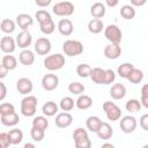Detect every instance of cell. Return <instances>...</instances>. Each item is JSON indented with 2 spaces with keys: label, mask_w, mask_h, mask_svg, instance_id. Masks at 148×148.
<instances>
[{
  "label": "cell",
  "mask_w": 148,
  "mask_h": 148,
  "mask_svg": "<svg viewBox=\"0 0 148 148\" xmlns=\"http://www.w3.org/2000/svg\"><path fill=\"white\" fill-rule=\"evenodd\" d=\"M110 96L113 98V99H123L125 96H126V88L123 83H114L111 88H110V91H109Z\"/></svg>",
  "instance_id": "d6986e66"
},
{
  "label": "cell",
  "mask_w": 148,
  "mask_h": 148,
  "mask_svg": "<svg viewBox=\"0 0 148 148\" xmlns=\"http://www.w3.org/2000/svg\"><path fill=\"white\" fill-rule=\"evenodd\" d=\"M24 148H35V145L34 143H25Z\"/></svg>",
  "instance_id": "f5cc1de1"
},
{
  "label": "cell",
  "mask_w": 148,
  "mask_h": 148,
  "mask_svg": "<svg viewBox=\"0 0 148 148\" xmlns=\"http://www.w3.org/2000/svg\"><path fill=\"white\" fill-rule=\"evenodd\" d=\"M73 139H74V145L76 148H90L91 147V141L89 139L87 130L82 127H77L73 132Z\"/></svg>",
  "instance_id": "3957f363"
},
{
  "label": "cell",
  "mask_w": 148,
  "mask_h": 148,
  "mask_svg": "<svg viewBox=\"0 0 148 148\" xmlns=\"http://www.w3.org/2000/svg\"><path fill=\"white\" fill-rule=\"evenodd\" d=\"M89 77L91 79V81H92L94 83H97V84H104L105 69H103V68H101V67L91 68Z\"/></svg>",
  "instance_id": "44dd1931"
},
{
  "label": "cell",
  "mask_w": 148,
  "mask_h": 148,
  "mask_svg": "<svg viewBox=\"0 0 148 148\" xmlns=\"http://www.w3.org/2000/svg\"><path fill=\"white\" fill-rule=\"evenodd\" d=\"M52 49L51 40L46 37H39L35 42V52L38 56H47Z\"/></svg>",
  "instance_id": "9c48e42d"
},
{
  "label": "cell",
  "mask_w": 148,
  "mask_h": 148,
  "mask_svg": "<svg viewBox=\"0 0 148 148\" xmlns=\"http://www.w3.org/2000/svg\"><path fill=\"white\" fill-rule=\"evenodd\" d=\"M18 61L24 66H31L35 61V53L29 49H23L18 54Z\"/></svg>",
  "instance_id": "ac0fdd59"
},
{
  "label": "cell",
  "mask_w": 148,
  "mask_h": 148,
  "mask_svg": "<svg viewBox=\"0 0 148 148\" xmlns=\"http://www.w3.org/2000/svg\"><path fill=\"white\" fill-rule=\"evenodd\" d=\"M96 134L101 140H109L113 135V128L111 127L110 124H108L105 121H102V124H101L99 128L97 130Z\"/></svg>",
  "instance_id": "e0dca14e"
},
{
  "label": "cell",
  "mask_w": 148,
  "mask_h": 148,
  "mask_svg": "<svg viewBox=\"0 0 148 148\" xmlns=\"http://www.w3.org/2000/svg\"><path fill=\"white\" fill-rule=\"evenodd\" d=\"M51 2H52V0H35V3H36L38 7H42V8L47 7Z\"/></svg>",
  "instance_id": "c3c4849f"
},
{
  "label": "cell",
  "mask_w": 148,
  "mask_h": 148,
  "mask_svg": "<svg viewBox=\"0 0 148 148\" xmlns=\"http://www.w3.org/2000/svg\"><path fill=\"white\" fill-rule=\"evenodd\" d=\"M104 36L110 43H118L120 44L123 39V32L120 28L116 24H109L106 28H104Z\"/></svg>",
  "instance_id": "52a82bcc"
},
{
  "label": "cell",
  "mask_w": 148,
  "mask_h": 148,
  "mask_svg": "<svg viewBox=\"0 0 148 148\" xmlns=\"http://www.w3.org/2000/svg\"><path fill=\"white\" fill-rule=\"evenodd\" d=\"M57 28H58V31L60 32V35H62V36H71L74 30L73 22L69 18H61L58 22Z\"/></svg>",
  "instance_id": "2e32d148"
},
{
  "label": "cell",
  "mask_w": 148,
  "mask_h": 148,
  "mask_svg": "<svg viewBox=\"0 0 148 148\" xmlns=\"http://www.w3.org/2000/svg\"><path fill=\"white\" fill-rule=\"evenodd\" d=\"M133 68H134V66H133L131 62H123L121 65L118 66V68H117V74H118L120 77L126 79Z\"/></svg>",
  "instance_id": "d6a6232c"
},
{
  "label": "cell",
  "mask_w": 148,
  "mask_h": 148,
  "mask_svg": "<svg viewBox=\"0 0 148 148\" xmlns=\"http://www.w3.org/2000/svg\"><path fill=\"white\" fill-rule=\"evenodd\" d=\"M62 51L68 57L80 56L83 52V44L80 40L75 39H67L62 44Z\"/></svg>",
  "instance_id": "277c9868"
},
{
  "label": "cell",
  "mask_w": 148,
  "mask_h": 148,
  "mask_svg": "<svg viewBox=\"0 0 148 148\" xmlns=\"http://www.w3.org/2000/svg\"><path fill=\"white\" fill-rule=\"evenodd\" d=\"M15 112V106L12 103L5 102L0 104V116H5V114H9Z\"/></svg>",
  "instance_id": "b9f144b4"
},
{
  "label": "cell",
  "mask_w": 148,
  "mask_h": 148,
  "mask_svg": "<svg viewBox=\"0 0 148 148\" xmlns=\"http://www.w3.org/2000/svg\"><path fill=\"white\" fill-rule=\"evenodd\" d=\"M16 24L22 29V30H28L29 27L34 24V18L25 13H21L16 16Z\"/></svg>",
  "instance_id": "ffe728a7"
},
{
  "label": "cell",
  "mask_w": 148,
  "mask_h": 148,
  "mask_svg": "<svg viewBox=\"0 0 148 148\" xmlns=\"http://www.w3.org/2000/svg\"><path fill=\"white\" fill-rule=\"evenodd\" d=\"M105 3L110 7V8H113L116 6H118L119 3V0H105Z\"/></svg>",
  "instance_id": "816d5d0a"
},
{
  "label": "cell",
  "mask_w": 148,
  "mask_h": 148,
  "mask_svg": "<svg viewBox=\"0 0 148 148\" xmlns=\"http://www.w3.org/2000/svg\"><path fill=\"white\" fill-rule=\"evenodd\" d=\"M116 80V73L112 69H105V79H104V84H111Z\"/></svg>",
  "instance_id": "ee69618b"
},
{
  "label": "cell",
  "mask_w": 148,
  "mask_h": 148,
  "mask_svg": "<svg viewBox=\"0 0 148 148\" xmlns=\"http://www.w3.org/2000/svg\"><path fill=\"white\" fill-rule=\"evenodd\" d=\"M37 98L32 95H27L21 101V113L24 117H34L37 111Z\"/></svg>",
  "instance_id": "6da1fadb"
},
{
  "label": "cell",
  "mask_w": 148,
  "mask_h": 148,
  "mask_svg": "<svg viewBox=\"0 0 148 148\" xmlns=\"http://www.w3.org/2000/svg\"><path fill=\"white\" fill-rule=\"evenodd\" d=\"M0 121L3 126L7 127H14L20 123V117L16 112L9 113V114H5V116H0Z\"/></svg>",
  "instance_id": "7402d4cb"
},
{
  "label": "cell",
  "mask_w": 148,
  "mask_h": 148,
  "mask_svg": "<svg viewBox=\"0 0 148 148\" xmlns=\"http://www.w3.org/2000/svg\"><path fill=\"white\" fill-rule=\"evenodd\" d=\"M32 126H36V127H39V128H43V130H47V127H49V120H47L46 116H37V117H34V119H32Z\"/></svg>",
  "instance_id": "d590c367"
},
{
  "label": "cell",
  "mask_w": 148,
  "mask_h": 148,
  "mask_svg": "<svg viewBox=\"0 0 148 148\" xmlns=\"http://www.w3.org/2000/svg\"><path fill=\"white\" fill-rule=\"evenodd\" d=\"M54 123H56V126L57 127H59V128H66V127H68V126L72 125L73 117H72V114L69 112L64 111V112L57 113Z\"/></svg>",
  "instance_id": "4fadbf2b"
},
{
  "label": "cell",
  "mask_w": 148,
  "mask_h": 148,
  "mask_svg": "<svg viewBox=\"0 0 148 148\" xmlns=\"http://www.w3.org/2000/svg\"><path fill=\"white\" fill-rule=\"evenodd\" d=\"M59 86V77L56 74H45L42 77V87L46 91H52Z\"/></svg>",
  "instance_id": "30bf717a"
},
{
  "label": "cell",
  "mask_w": 148,
  "mask_h": 148,
  "mask_svg": "<svg viewBox=\"0 0 148 148\" xmlns=\"http://www.w3.org/2000/svg\"><path fill=\"white\" fill-rule=\"evenodd\" d=\"M6 96H7V87L3 82L0 81V102L3 101L6 98Z\"/></svg>",
  "instance_id": "7dc6e473"
},
{
  "label": "cell",
  "mask_w": 148,
  "mask_h": 148,
  "mask_svg": "<svg viewBox=\"0 0 148 148\" xmlns=\"http://www.w3.org/2000/svg\"><path fill=\"white\" fill-rule=\"evenodd\" d=\"M58 109H59V106L56 104V102L49 101V102H46V103L43 104L42 112L46 117H53V116H56L58 113Z\"/></svg>",
  "instance_id": "cb8c5ba5"
},
{
  "label": "cell",
  "mask_w": 148,
  "mask_h": 148,
  "mask_svg": "<svg viewBox=\"0 0 148 148\" xmlns=\"http://www.w3.org/2000/svg\"><path fill=\"white\" fill-rule=\"evenodd\" d=\"M52 12L57 16H71L74 13V5L71 1H60L53 5Z\"/></svg>",
  "instance_id": "8992f818"
},
{
  "label": "cell",
  "mask_w": 148,
  "mask_h": 148,
  "mask_svg": "<svg viewBox=\"0 0 148 148\" xmlns=\"http://www.w3.org/2000/svg\"><path fill=\"white\" fill-rule=\"evenodd\" d=\"M16 89L22 95H29L34 89V83L28 77H21L16 82Z\"/></svg>",
  "instance_id": "9a60e30c"
},
{
  "label": "cell",
  "mask_w": 148,
  "mask_h": 148,
  "mask_svg": "<svg viewBox=\"0 0 148 148\" xmlns=\"http://www.w3.org/2000/svg\"><path fill=\"white\" fill-rule=\"evenodd\" d=\"M143 72L141 71V69H139V68H133L132 71H131V73L128 74V76L126 77L131 83H133V84H138V83H141L142 82V80H143Z\"/></svg>",
  "instance_id": "83f0119b"
},
{
  "label": "cell",
  "mask_w": 148,
  "mask_h": 148,
  "mask_svg": "<svg viewBox=\"0 0 148 148\" xmlns=\"http://www.w3.org/2000/svg\"><path fill=\"white\" fill-rule=\"evenodd\" d=\"M103 108V111L105 112V116L109 120L111 121H117L121 118V109L113 102H110V101H106L103 103L102 105Z\"/></svg>",
  "instance_id": "5b68a950"
},
{
  "label": "cell",
  "mask_w": 148,
  "mask_h": 148,
  "mask_svg": "<svg viewBox=\"0 0 148 148\" xmlns=\"http://www.w3.org/2000/svg\"><path fill=\"white\" fill-rule=\"evenodd\" d=\"M59 108H60L62 111H66V112L73 110V108H74V99H73L72 97H69V96L62 97V98L60 99Z\"/></svg>",
  "instance_id": "e575fe53"
},
{
  "label": "cell",
  "mask_w": 148,
  "mask_h": 148,
  "mask_svg": "<svg viewBox=\"0 0 148 148\" xmlns=\"http://www.w3.org/2000/svg\"><path fill=\"white\" fill-rule=\"evenodd\" d=\"M65 66V57L61 53H54L46 56L44 59V67L47 71H59Z\"/></svg>",
  "instance_id": "7a4b0ae2"
},
{
  "label": "cell",
  "mask_w": 148,
  "mask_h": 148,
  "mask_svg": "<svg viewBox=\"0 0 148 148\" xmlns=\"http://www.w3.org/2000/svg\"><path fill=\"white\" fill-rule=\"evenodd\" d=\"M105 6L102 2H95L91 7H90V14L94 18H102L105 15Z\"/></svg>",
  "instance_id": "484cf974"
},
{
  "label": "cell",
  "mask_w": 148,
  "mask_h": 148,
  "mask_svg": "<svg viewBox=\"0 0 148 148\" xmlns=\"http://www.w3.org/2000/svg\"><path fill=\"white\" fill-rule=\"evenodd\" d=\"M15 28H16V23L10 20V18H3L1 22H0V29L2 32L9 35V34H13L15 31Z\"/></svg>",
  "instance_id": "f1b7e54d"
},
{
  "label": "cell",
  "mask_w": 148,
  "mask_h": 148,
  "mask_svg": "<svg viewBox=\"0 0 148 148\" xmlns=\"http://www.w3.org/2000/svg\"><path fill=\"white\" fill-rule=\"evenodd\" d=\"M75 105L80 110H88L92 105V99H91L90 96L84 95V94H81V95H79L77 99L75 101Z\"/></svg>",
  "instance_id": "603a6c76"
},
{
  "label": "cell",
  "mask_w": 148,
  "mask_h": 148,
  "mask_svg": "<svg viewBox=\"0 0 148 148\" xmlns=\"http://www.w3.org/2000/svg\"><path fill=\"white\" fill-rule=\"evenodd\" d=\"M102 147H103V148H106V147H110V148H113L114 146H113L112 143H104V145H102Z\"/></svg>",
  "instance_id": "db71d44e"
},
{
  "label": "cell",
  "mask_w": 148,
  "mask_h": 148,
  "mask_svg": "<svg viewBox=\"0 0 148 148\" xmlns=\"http://www.w3.org/2000/svg\"><path fill=\"white\" fill-rule=\"evenodd\" d=\"M103 29H104V23L101 18H92L88 22V30L94 35L99 34Z\"/></svg>",
  "instance_id": "d4e9b609"
},
{
  "label": "cell",
  "mask_w": 148,
  "mask_h": 148,
  "mask_svg": "<svg viewBox=\"0 0 148 148\" xmlns=\"http://www.w3.org/2000/svg\"><path fill=\"white\" fill-rule=\"evenodd\" d=\"M130 2L133 7H142L147 2V0H130Z\"/></svg>",
  "instance_id": "681fc988"
},
{
  "label": "cell",
  "mask_w": 148,
  "mask_h": 148,
  "mask_svg": "<svg viewBox=\"0 0 148 148\" xmlns=\"http://www.w3.org/2000/svg\"><path fill=\"white\" fill-rule=\"evenodd\" d=\"M120 15L125 20H133L135 17V9L131 5H124L120 8Z\"/></svg>",
  "instance_id": "1f68e13d"
},
{
  "label": "cell",
  "mask_w": 148,
  "mask_h": 148,
  "mask_svg": "<svg viewBox=\"0 0 148 148\" xmlns=\"http://www.w3.org/2000/svg\"><path fill=\"white\" fill-rule=\"evenodd\" d=\"M101 124H102V120H101V118L97 117V116H90V117H88L87 120H86L87 130H89L90 132H94V133L97 132V130L99 128Z\"/></svg>",
  "instance_id": "4316f807"
},
{
  "label": "cell",
  "mask_w": 148,
  "mask_h": 148,
  "mask_svg": "<svg viewBox=\"0 0 148 148\" xmlns=\"http://www.w3.org/2000/svg\"><path fill=\"white\" fill-rule=\"evenodd\" d=\"M16 45L20 47V49H28L31 43H32V36L31 34L28 31V30H22L17 36H16Z\"/></svg>",
  "instance_id": "8fae6325"
},
{
  "label": "cell",
  "mask_w": 148,
  "mask_h": 148,
  "mask_svg": "<svg viewBox=\"0 0 148 148\" xmlns=\"http://www.w3.org/2000/svg\"><path fill=\"white\" fill-rule=\"evenodd\" d=\"M35 17L37 18V21H38V23H39V24L45 23V22H47V21L52 20V17H51L50 13H49V12H46V10H44V9H39V10H37V12H36V14H35Z\"/></svg>",
  "instance_id": "60d3db41"
},
{
  "label": "cell",
  "mask_w": 148,
  "mask_h": 148,
  "mask_svg": "<svg viewBox=\"0 0 148 148\" xmlns=\"http://www.w3.org/2000/svg\"><path fill=\"white\" fill-rule=\"evenodd\" d=\"M90 71H91V67L88 65V64H80L77 65L76 67V74L80 76V77H89L90 75Z\"/></svg>",
  "instance_id": "ab89813d"
},
{
  "label": "cell",
  "mask_w": 148,
  "mask_h": 148,
  "mask_svg": "<svg viewBox=\"0 0 148 148\" xmlns=\"http://www.w3.org/2000/svg\"><path fill=\"white\" fill-rule=\"evenodd\" d=\"M1 64L8 69V71H13L17 67V60L14 56L12 54H6L2 59H1Z\"/></svg>",
  "instance_id": "4dcf8cb0"
},
{
  "label": "cell",
  "mask_w": 148,
  "mask_h": 148,
  "mask_svg": "<svg viewBox=\"0 0 148 148\" xmlns=\"http://www.w3.org/2000/svg\"><path fill=\"white\" fill-rule=\"evenodd\" d=\"M139 124L143 131H148V114L147 113L141 116V118L139 119Z\"/></svg>",
  "instance_id": "bcb514c9"
},
{
  "label": "cell",
  "mask_w": 148,
  "mask_h": 148,
  "mask_svg": "<svg viewBox=\"0 0 148 148\" xmlns=\"http://www.w3.org/2000/svg\"><path fill=\"white\" fill-rule=\"evenodd\" d=\"M8 72H9V71H8L2 64H0V80L3 79V77H6L7 74H8Z\"/></svg>",
  "instance_id": "f907efd6"
},
{
  "label": "cell",
  "mask_w": 148,
  "mask_h": 148,
  "mask_svg": "<svg viewBox=\"0 0 148 148\" xmlns=\"http://www.w3.org/2000/svg\"><path fill=\"white\" fill-rule=\"evenodd\" d=\"M120 54H121V47H120V44L118 43H110L104 47V56L108 59H111V60L118 59Z\"/></svg>",
  "instance_id": "7c38bea8"
},
{
  "label": "cell",
  "mask_w": 148,
  "mask_h": 148,
  "mask_svg": "<svg viewBox=\"0 0 148 148\" xmlns=\"http://www.w3.org/2000/svg\"><path fill=\"white\" fill-rule=\"evenodd\" d=\"M9 135V140H10V145H18L22 142L23 140V132L20 128H13L8 132Z\"/></svg>",
  "instance_id": "f546056e"
},
{
  "label": "cell",
  "mask_w": 148,
  "mask_h": 148,
  "mask_svg": "<svg viewBox=\"0 0 148 148\" xmlns=\"http://www.w3.org/2000/svg\"><path fill=\"white\" fill-rule=\"evenodd\" d=\"M141 106L148 109V84L145 83L141 88Z\"/></svg>",
  "instance_id": "7bdbcfd3"
},
{
  "label": "cell",
  "mask_w": 148,
  "mask_h": 148,
  "mask_svg": "<svg viewBox=\"0 0 148 148\" xmlns=\"http://www.w3.org/2000/svg\"><path fill=\"white\" fill-rule=\"evenodd\" d=\"M125 108H126V110H127V111H130V112L134 113V112L140 111V109H141V103H140V101H139V99L132 98V99H128V101L126 102Z\"/></svg>",
  "instance_id": "f35d334b"
},
{
  "label": "cell",
  "mask_w": 148,
  "mask_h": 148,
  "mask_svg": "<svg viewBox=\"0 0 148 148\" xmlns=\"http://www.w3.org/2000/svg\"><path fill=\"white\" fill-rule=\"evenodd\" d=\"M30 136L35 142H40V141H43V139L45 136V130L32 126L30 130Z\"/></svg>",
  "instance_id": "836d02e7"
},
{
  "label": "cell",
  "mask_w": 148,
  "mask_h": 148,
  "mask_svg": "<svg viewBox=\"0 0 148 148\" xmlns=\"http://www.w3.org/2000/svg\"><path fill=\"white\" fill-rule=\"evenodd\" d=\"M0 145L2 148H7L10 146V140H9V135L6 132L0 133Z\"/></svg>",
  "instance_id": "f6af8a7d"
},
{
  "label": "cell",
  "mask_w": 148,
  "mask_h": 148,
  "mask_svg": "<svg viewBox=\"0 0 148 148\" xmlns=\"http://www.w3.org/2000/svg\"><path fill=\"white\" fill-rule=\"evenodd\" d=\"M84 90H86L84 86L80 82H71L68 84V91L73 95H81L84 92Z\"/></svg>",
  "instance_id": "74e56055"
},
{
  "label": "cell",
  "mask_w": 148,
  "mask_h": 148,
  "mask_svg": "<svg viewBox=\"0 0 148 148\" xmlns=\"http://www.w3.org/2000/svg\"><path fill=\"white\" fill-rule=\"evenodd\" d=\"M0 49L6 54H12L16 49V42L10 36H5L0 39Z\"/></svg>",
  "instance_id": "5bb4252c"
},
{
  "label": "cell",
  "mask_w": 148,
  "mask_h": 148,
  "mask_svg": "<svg viewBox=\"0 0 148 148\" xmlns=\"http://www.w3.org/2000/svg\"><path fill=\"white\" fill-rule=\"evenodd\" d=\"M136 126H138V121H136V118L133 117V116H130V114L128 116H124L120 119L119 127H120L121 132H124L126 134L133 133L136 130Z\"/></svg>",
  "instance_id": "ba28073f"
},
{
  "label": "cell",
  "mask_w": 148,
  "mask_h": 148,
  "mask_svg": "<svg viewBox=\"0 0 148 148\" xmlns=\"http://www.w3.org/2000/svg\"><path fill=\"white\" fill-rule=\"evenodd\" d=\"M39 29L44 35H51L56 30V23L53 22V20H50V21H47L45 23L39 24Z\"/></svg>",
  "instance_id": "8d00e7d4"
}]
</instances>
